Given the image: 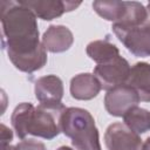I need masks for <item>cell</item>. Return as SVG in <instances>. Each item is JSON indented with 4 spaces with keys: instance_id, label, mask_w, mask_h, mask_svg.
Instances as JSON below:
<instances>
[{
    "instance_id": "obj_20",
    "label": "cell",
    "mask_w": 150,
    "mask_h": 150,
    "mask_svg": "<svg viewBox=\"0 0 150 150\" xmlns=\"http://www.w3.org/2000/svg\"><path fill=\"white\" fill-rule=\"evenodd\" d=\"M1 150H14V146H13V145H7V146L2 148Z\"/></svg>"
},
{
    "instance_id": "obj_19",
    "label": "cell",
    "mask_w": 150,
    "mask_h": 150,
    "mask_svg": "<svg viewBox=\"0 0 150 150\" xmlns=\"http://www.w3.org/2000/svg\"><path fill=\"white\" fill-rule=\"evenodd\" d=\"M145 8H146V21L150 22V2H148Z\"/></svg>"
},
{
    "instance_id": "obj_14",
    "label": "cell",
    "mask_w": 150,
    "mask_h": 150,
    "mask_svg": "<svg viewBox=\"0 0 150 150\" xmlns=\"http://www.w3.org/2000/svg\"><path fill=\"white\" fill-rule=\"evenodd\" d=\"M88 56L97 64L109 62L110 60L120 56L118 48L107 40H95L87 46Z\"/></svg>"
},
{
    "instance_id": "obj_13",
    "label": "cell",
    "mask_w": 150,
    "mask_h": 150,
    "mask_svg": "<svg viewBox=\"0 0 150 150\" xmlns=\"http://www.w3.org/2000/svg\"><path fill=\"white\" fill-rule=\"evenodd\" d=\"M127 83L137 91L141 101L150 102V63H135L130 69Z\"/></svg>"
},
{
    "instance_id": "obj_18",
    "label": "cell",
    "mask_w": 150,
    "mask_h": 150,
    "mask_svg": "<svg viewBox=\"0 0 150 150\" xmlns=\"http://www.w3.org/2000/svg\"><path fill=\"white\" fill-rule=\"evenodd\" d=\"M143 150H150V137H148L143 143Z\"/></svg>"
},
{
    "instance_id": "obj_11",
    "label": "cell",
    "mask_w": 150,
    "mask_h": 150,
    "mask_svg": "<svg viewBox=\"0 0 150 150\" xmlns=\"http://www.w3.org/2000/svg\"><path fill=\"white\" fill-rule=\"evenodd\" d=\"M74 42L71 30L62 25H52L42 36V45L50 53H63L68 50Z\"/></svg>"
},
{
    "instance_id": "obj_3",
    "label": "cell",
    "mask_w": 150,
    "mask_h": 150,
    "mask_svg": "<svg viewBox=\"0 0 150 150\" xmlns=\"http://www.w3.org/2000/svg\"><path fill=\"white\" fill-rule=\"evenodd\" d=\"M60 128L76 150H102L95 120L88 110L66 108L60 118Z\"/></svg>"
},
{
    "instance_id": "obj_5",
    "label": "cell",
    "mask_w": 150,
    "mask_h": 150,
    "mask_svg": "<svg viewBox=\"0 0 150 150\" xmlns=\"http://www.w3.org/2000/svg\"><path fill=\"white\" fill-rule=\"evenodd\" d=\"M112 30L124 47L139 57L150 56V22L137 26H121L112 23Z\"/></svg>"
},
{
    "instance_id": "obj_12",
    "label": "cell",
    "mask_w": 150,
    "mask_h": 150,
    "mask_svg": "<svg viewBox=\"0 0 150 150\" xmlns=\"http://www.w3.org/2000/svg\"><path fill=\"white\" fill-rule=\"evenodd\" d=\"M102 87L98 80L95 77L94 74L90 73H82L75 75L70 80V95L75 100L80 101H88L93 100L98 95Z\"/></svg>"
},
{
    "instance_id": "obj_7",
    "label": "cell",
    "mask_w": 150,
    "mask_h": 150,
    "mask_svg": "<svg viewBox=\"0 0 150 150\" xmlns=\"http://www.w3.org/2000/svg\"><path fill=\"white\" fill-rule=\"evenodd\" d=\"M139 102L141 98L137 91L128 83L108 90L104 96V108L115 117H123L130 109L137 107Z\"/></svg>"
},
{
    "instance_id": "obj_2",
    "label": "cell",
    "mask_w": 150,
    "mask_h": 150,
    "mask_svg": "<svg viewBox=\"0 0 150 150\" xmlns=\"http://www.w3.org/2000/svg\"><path fill=\"white\" fill-rule=\"evenodd\" d=\"M66 107L39 104L23 102L15 107L11 116L12 127L16 136L25 139L27 135H33L45 139H53L60 132V118Z\"/></svg>"
},
{
    "instance_id": "obj_4",
    "label": "cell",
    "mask_w": 150,
    "mask_h": 150,
    "mask_svg": "<svg viewBox=\"0 0 150 150\" xmlns=\"http://www.w3.org/2000/svg\"><path fill=\"white\" fill-rule=\"evenodd\" d=\"M94 11L104 20L121 26H137L146 20V8L137 1H105L93 2Z\"/></svg>"
},
{
    "instance_id": "obj_8",
    "label": "cell",
    "mask_w": 150,
    "mask_h": 150,
    "mask_svg": "<svg viewBox=\"0 0 150 150\" xmlns=\"http://www.w3.org/2000/svg\"><path fill=\"white\" fill-rule=\"evenodd\" d=\"M104 143L108 150H143L139 135L121 122L112 123L107 128Z\"/></svg>"
},
{
    "instance_id": "obj_21",
    "label": "cell",
    "mask_w": 150,
    "mask_h": 150,
    "mask_svg": "<svg viewBox=\"0 0 150 150\" xmlns=\"http://www.w3.org/2000/svg\"><path fill=\"white\" fill-rule=\"evenodd\" d=\"M56 150H73L71 148H69V146H60L59 149H56Z\"/></svg>"
},
{
    "instance_id": "obj_1",
    "label": "cell",
    "mask_w": 150,
    "mask_h": 150,
    "mask_svg": "<svg viewBox=\"0 0 150 150\" xmlns=\"http://www.w3.org/2000/svg\"><path fill=\"white\" fill-rule=\"evenodd\" d=\"M2 46L16 69L34 73L47 63V53L39 41L35 14L21 1L0 2Z\"/></svg>"
},
{
    "instance_id": "obj_10",
    "label": "cell",
    "mask_w": 150,
    "mask_h": 150,
    "mask_svg": "<svg viewBox=\"0 0 150 150\" xmlns=\"http://www.w3.org/2000/svg\"><path fill=\"white\" fill-rule=\"evenodd\" d=\"M35 97L40 104L57 105L61 104L63 97V83L56 75H46L35 81Z\"/></svg>"
},
{
    "instance_id": "obj_6",
    "label": "cell",
    "mask_w": 150,
    "mask_h": 150,
    "mask_svg": "<svg viewBox=\"0 0 150 150\" xmlns=\"http://www.w3.org/2000/svg\"><path fill=\"white\" fill-rule=\"evenodd\" d=\"M130 69L129 62L124 57L117 56L109 62L97 64L94 68V75L98 80L102 89L108 91L117 86L127 83Z\"/></svg>"
},
{
    "instance_id": "obj_15",
    "label": "cell",
    "mask_w": 150,
    "mask_h": 150,
    "mask_svg": "<svg viewBox=\"0 0 150 150\" xmlns=\"http://www.w3.org/2000/svg\"><path fill=\"white\" fill-rule=\"evenodd\" d=\"M123 123L134 132L141 135L150 130V111L134 107L123 116Z\"/></svg>"
},
{
    "instance_id": "obj_16",
    "label": "cell",
    "mask_w": 150,
    "mask_h": 150,
    "mask_svg": "<svg viewBox=\"0 0 150 150\" xmlns=\"http://www.w3.org/2000/svg\"><path fill=\"white\" fill-rule=\"evenodd\" d=\"M14 150H46V145L33 138H25L14 146Z\"/></svg>"
},
{
    "instance_id": "obj_9",
    "label": "cell",
    "mask_w": 150,
    "mask_h": 150,
    "mask_svg": "<svg viewBox=\"0 0 150 150\" xmlns=\"http://www.w3.org/2000/svg\"><path fill=\"white\" fill-rule=\"evenodd\" d=\"M21 2L27 6L35 16L47 21L59 18L66 12H71L81 5L80 1L75 2L63 0H25Z\"/></svg>"
},
{
    "instance_id": "obj_17",
    "label": "cell",
    "mask_w": 150,
    "mask_h": 150,
    "mask_svg": "<svg viewBox=\"0 0 150 150\" xmlns=\"http://www.w3.org/2000/svg\"><path fill=\"white\" fill-rule=\"evenodd\" d=\"M13 139V131L5 124L0 125V149L11 145V142Z\"/></svg>"
}]
</instances>
